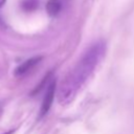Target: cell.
<instances>
[{
	"label": "cell",
	"mask_w": 134,
	"mask_h": 134,
	"mask_svg": "<svg viewBox=\"0 0 134 134\" xmlns=\"http://www.w3.org/2000/svg\"><path fill=\"white\" fill-rule=\"evenodd\" d=\"M4 2H5V0H0V6H2L4 4Z\"/></svg>",
	"instance_id": "obj_5"
},
{
	"label": "cell",
	"mask_w": 134,
	"mask_h": 134,
	"mask_svg": "<svg viewBox=\"0 0 134 134\" xmlns=\"http://www.w3.org/2000/svg\"><path fill=\"white\" fill-rule=\"evenodd\" d=\"M47 12L49 15L54 16L57 15L61 9V3L59 0H49L47 3Z\"/></svg>",
	"instance_id": "obj_4"
},
{
	"label": "cell",
	"mask_w": 134,
	"mask_h": 134,
	"mask_svg": "<svg viewBox=\"0 0 134 134\" xmlns=\"http://www.w3.org/2000/svg\"><path fill=\"white\" fill-rule=\"evenodd\" d=\"M54 92H55V84L52 82L46 93H45V96L43 98V102H42V106H41V110H40V116H44L50 109L51 105H52V102H53V97H54Z\"/></svg>",
	"instance_id": "obj_2"
},
{
	"label": "cell",
	"mask_w": 134,
	"mask_h": 134,
	"mask_svg": "<svg viewBox=\"0 0 134 134\" xmlns=\"http://www.w3.org/2000/svg\"><path fill=\"white\" fill-rule=\"evenodd\" d=\"M42 60V57H34V58H30L28 60H26L25 62H23L21 65H19L16 70H15V74L17 76H21V75H24L26 74L28 71H30L36 65H38Z\"/></svg>",
	"instance_id": "obj_3"
},
{
	"label": "cell",
	"mask_w": 134,
	"mask_h": 134,
	"mask_svg": "<svg viewBox=\"0 0 134 134\" xmlns=\"http://www.w3.org/2000/svg\"><path fill=\"white\" fill-rule=\"evenodd\" d=\"M105 52L106 45L104 42L94 43L84 52L74 68L65 76L60 85L58 91V99L60 104H68L74 98L79 90L104 58Z\"/></svg>",
	"instance_id": "obj_1"
}]
</instances>
